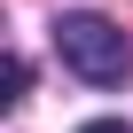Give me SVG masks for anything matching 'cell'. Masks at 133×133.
<instances>
[{
    "instance_id": "6da1fadb",
    "label": "cell",
    "mask_w": 133,
    "mask_h": 133,
    "mask_svg": "<svg viewBox=\"0 0 133 133\" xmlns=\"http://www.w3.org/2000/svg\"><path fill=\"white\" fill-rule=\"evenodd\" d=\"M55 55H63V71H78L86 86H117V78L133 71V39H125L110 16H86V8L55 16Z\"/></svg>"
},
{
    "instance_id": "7a4b0ae2",
    "label": "cell",
    "mask_w": 133,
    "mask_h": 133,
    "mask_svg": "<svg viewBox=\"0 0 133 133\" xmlns=\"http://www.w3.org/2000/svg\"><path fill=\"white\" fill-rule=\"evenodd\" d=\"M24 86H31V63H24V55H8V102H24Z\"/></svg>"
},
{
    "instance_id": "3957f363",
    "label": "cell",
    "mask_w": 133,
    "mask_h": 133,
    "mask_svg": "<svg viewBox=\"0 0 133 133\" xmlns=\"http://www.w3.org/2000/svg\"><path fill=\"white\" fill-rule=\"evenodd\" d=\"M78 133H133V117H86Z\"/></svg>"
}]
</instances>
